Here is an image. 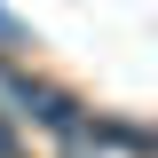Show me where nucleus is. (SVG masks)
<instances>
[{
    "label": "nucleus",
    "mask_w": 158,
    "mask_h": 158,
    "mask_svg": "<svg viewBox=\"0 0 158 158\" xmlns=\"http://www.w3.org/2000/svg\"><path fill=\"white\" fill-rule=\"evenodd\" d=\"M0 158H24V135H16V111H0Z\"/></svg>",
    "instance_id": "nucleus-2"
},
{
    "label": "nucleus",
    "mask_w": 158,
    "mask_h": 158,
    "mask_svg": "<svg viewBox=\"0 0 158 158\" xmlns=\"http://www.w3.org/2000/svg\"><path fill=\"white\" fill-rule=\"evenodd\" d=\"M0 87H8L16 118H40V127H56V135H87V103L79 95H63V87H48V79H32V71H8Z\"/></svg>",
    "instance_id": "nucleus-1"
},
{
    "label": "nucleus",
    "mask_w": 158,
    "mask_h": 158,
    "mask_svg": "<svg viewBox=\"0 0 158 158\" xmlns=\"http://www.w3.org/2000/svg\"><path fill=\"white\" fill-rule=\"evenodd\" d=\"M0 48H24V32H16V16L0 8Z\"/></svg>",
    "instance_id": "nucleus-3"
}]
</instances>
